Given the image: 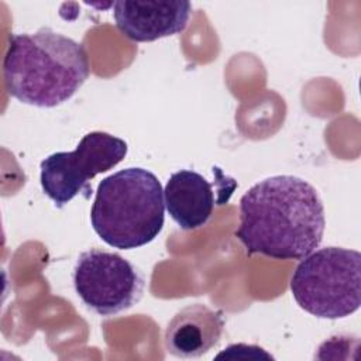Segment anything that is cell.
Listing matches in <instances>:
<instances>
[{
    "label": "cell",
    "instance_id": "cell-1",
    "mask_svg": "<svg viewBox=\"0 0 361 361\" xmlns=\"http://www.w3.org/2000/svg\"><path fill=\"white\" fill-rule=\"evenodd\" d=\"M324 206L305 179L276 175L257 182L240 199L235 237L250 254L302 259L322 243Z\"/></svg>",
    "mask_w": 361,
    "mask_h": 361
},
{
    "label": "cell",
    "instance_id": "cell-2",
    "mask_svg": "<svg viewBox=\"0 0 361 361\" xmlns=\"http://www.w3.org/2000/svg\"><path fill=\"white\" fill-rule=\"evenodd\" d=\"M90 75L85 47L48 27L11 35L3 61L10 96L35 107L68 102Z\"/></svg>",
    "mask_w": 361,
    "mask_h": 361
},
{
    "label": "cell",
    "instance_id": "cell-3",
    "mask_svg": "<svg viewBox=\"0 0 361 361\" xmlns=\"http://www.w3.org/2000/svg\"><path fill=\"white\" fill-rule=\"evenodd\" d=\"M164 189L144 168L117 171L97 186L90 210L96 234L110 247L133 250L158 237L164 227Z\"/></svg>",
    "mask_w": 361,
    "mask_h": 361
},
{
    "label": "cell",
    "instance_id": "cell-4",
    "mask_svg": "<svg viewBox=\"0 0 361 361\" xmlns=\"http://www.w3.org/2000/svg\"><path fill=\"white\" fill-rule=\"evenodd\" d=\"M296 303L320 319H343L361 305V254L343 247L314 250L290 278Z\"/></svg>",
    "mask_w": 361,
    "mask_h": 361
},
{
    "label": "cell",
    "instance_id": "cell-5",
    "mask_svg": "<svg viewBox=\"0 0 361 361\" xmlns=\"http://www.w3.org/2000/svg\"><path fill=\"white\" fill-rule=\"evenodd\" d=\"M127 142L104 131L83 135L75 151L55 152L42 159L39 182L44 193L63 207L82 192L89 195V180L114 168L127 155Z\"/></svg>",
    "mask_w": 361,
    "mask_h": 361
},
{
    "label": "cell",
    "instance_id": "cell-6",
    "mask_svg": "<svg viewBox=\"0 0 361 361\" xmlns=\"http://www.w3.org/2000/svg\"><path fill=\"white\" fill-rule=\"evenodd\" d=\"M73 285L82 302L102 316H113L135 305L144 290L137 268L117 252L90 248L73 269Z\"/></svg>",
    "mask_w": 361,
    "mask_h": 361
},
{
    "label": "cell",
    "instance_id": "cell-7",
    "mask_svg": "<svg viewBox=\"0 0 361 361\" xmlns=\"http://www.w3.org/2000/svg\"><path fill=\"white\" fill-rule=\"evenodd\" d=\"M113 7L116 27L135 42L179 34L192 14V4L185 0H120Z\"/></svg>",
    "mask_w": 361,
    "mask_h": 361
},
{
    "label": "cell",
    "instance_id": "cell-8",
    "mask_svg": "<svg viewBox=\"0 0 361 361\" xmlns=\"http://www.w3.org/2000/svg\"><path fill=\"white\" fill-rule=\"evenodd\" d=\"M223 330L220 310L203 303L188 305L169 320L164 334L165 348L179 358H197L220 341Z\"/></svg>",
    "mask_w": 361,
    "mask_h": 361
},
{
    "label": "cell",
    "instance_id": "cell-9",
    "mask_svg": "<svg viewBox=\"0 0 361 361\" xmlns=\"http://www.w3.org/2000/svg\"><path fill=\"white\" fill-rule=\"evenodd\" d=\"M165 207L182 230L203 227L213 214V185L199 172L180 169L172 173L164 189Z\"/></svg>",
    "mask_w": 361,
    "mask_h": 361
},
{
    "label": "cell",
    "instance_id": "cell-10",
    "mask_svg": "<svg viewBox=\"0 0 361 361\" xmlns=\"http://www.w3.org/2000/svg\"><path fill=\"white\" fill-rule=\"evenodd\" d=\"M217 360L221 358H228V360H272V355L268 354L264 348L258 347V345H248V344H233L228 345L224 351H221L220 354L216 355Z\"/></svg>",
    "mask_w": 361,
    "mask_h": 361
}]
</instances>
